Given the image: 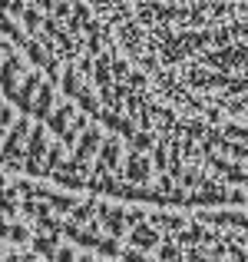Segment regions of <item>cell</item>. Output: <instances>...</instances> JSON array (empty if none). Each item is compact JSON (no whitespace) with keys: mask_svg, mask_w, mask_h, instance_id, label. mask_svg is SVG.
Instances as JSON below:
<instances>
[{"mask_svg":"<svg viewBox=\"0 0 248 262\" xmlns=\"http://www.w3.org/2000/svg\"><path fill=\"white\" fill-rule=\"evenodd\" d=\"M53 262H77V252H73L70 246H60L57 256H53Z\"/></svg>","mask_w":248,"mask_h":262,"instance_id":"3","label":"cell"},{"mask_svg":"<svg viewBox=\"0 0 248 262\" xmlns=\"http://www.w3.org/2000/svg\"><path fill=\"white\" fill-rule=\"evenodd\" d=\"M4 262H43L40 256H33V252H7Z\"/></svg>","mask_w":248,"mask_h":262,"instance_id":"2","label":"cell"},{"mask_svg":"<svg viewBox=\"0 0 248 262\" xmlns=\"http://www.w3.org/2000/svg\"><path fill=\"white\" fill-rule=\"evenodd\" d=\"M119 256H122V262H149L146 256H142V252L139 249H122L119 252Z\"/></svg>","mask_w":248,"mask_h":262,"instance_id":"4","label":"cell"},{"mask_svg":"<svg viewBox=\"0 0 248 262\" xmlns=\"http://www.w3.org/2000/svg\"><path fill=\"white\" fill-rule=\"evenodd\" d=\"M7 259V252H4V246H0V262H4Z\"/></svg>","mask_w":248,"mask_h":262,"instance_id":"6","label":"cell"},{"mask_svg":"<svg viewBox=\"0 0 248 262\" xmlns=\"http://www.w3.org/2000/svg\"><path fill=\"white\" fill-rule=\"evenodd\" d=\"M77 262H100V259H93V256H80Z\"/></svg>","mask_w":248,"mask_h":262,"instance_id":"5","label":"cell"},{"mask_svg":"<svg viewBox=\"0 0 248 262\" xmlns=\"http://www.w3.org/2000/svg\"><path fill=\"white\" fill-rule=\"evenodd\" d=\"M27 236H30V232H27L23 226H13V223H7V219H0V239H13V243H27Z\"/></svg>","mask_w":248,"mask_h":262,"instance_id":"1","label":"cell"}]
</instances>
